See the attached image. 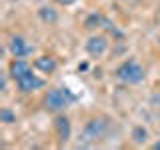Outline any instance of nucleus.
<instances>
[{"instance_id":"14","label":"nucleus","mask_w":160,"mask_h":150,"mask_svg":"<svg viewBox=\"0 0 160 150\" xmlns=\"http://www.w3.org/2000/svg\"><path fill=\"white\" fill-rule=\"evenodd\" d=\"M58 4H62V6H70V4H74L76 0H56Z\"/></svg>"},{"instance_id":"6","label":"nucleus","mask_w":160,"mask_h":150,"mask_svg":"<svg viewBox=\"0 0 160 150\" xmlns=\"http://www.w3.org/2000/svg\"><path fill=\"white\" fill-rule=\"evenodd\" d=\"M106 48H108V40H106V36H102V34H94V36H90L86 40V52L92 58L104 56Z\"/></svg>"},{"instance_id":"3","label":"nucleus","mask_w":160,"mask_h":150,"mask_svg":"<svg viewBox=\"0 0 160 150\" xmlns=\"http://www.w3.org/2000/svg\"><path fill=\"white\" fill-rule=\"evenodd\" d=\"M114 76L124 84H140L144 80V76H146V72H144V68L140 66L136 60L130 58V60H124V62L114 70Z\"/></svg>"},{"instance_id":"1","label":"nucleus","mask_w":160,"mask_h":150,"mask_svg":"<svg viewBox=\"0 0 160 150\" xmlns=\"http://www.w3.org/2000/svg\"><path fill=\"white\" fill-rule=\"evenodd\" d=\"M110 118L106 116H96L90 118L82 128V134H80V146H92V144H98L100 140H104L110 132Z\"/></svg>"},{"instance_id":"12","label":"nucleus","mask_w":160,"mask_h":150,"mask_svg":"<svg viewBox=\"0 0 160 150\" xmlns=\"http://www.w3.org/2000/svg\"><path fill=\"white\" fill-rule=\"evenodd\" d=\"M132 140L136 144H146V140H148V130L144 128V126H136L132 130Z\"/></svg>"},{"instance_id":"11","label":"nucleus","mask_w":160,"mask_h":150,"mask_svg":"<svg viewBox=\"0 0 160 150\" xmlns=\"http://www.w3.org/2000/svg\"><path fill=\"white\" fill-rule=\"evenodd\" d=\"M104 24V16L102 14H98V12H92V14H88L86 20H84V28L86 30H94V28H100Z\"/></svg>"},{"instance_id":"9","label":"nucleus","mask_w":160,"mask_h":150,"mask_svg":"<svg viewBox=\"0 0 160 150\" xmlns=\"http://www.w3.org/2000/svg\"><path fill=\"white\" fill-rule=\"evenodd\" d=\"M34 68L40 70L42 74H52L56 70V60L52 56H38L34 60Z\"/></svg>"},{"instance_id":"2","label":"nucleus","mask_w":160,"mask_h":150,"mask_svg":"<svg viewBox=\"0 0 160 150\" xmlns=\"http://www.w3.org/2000/svg\"><path fill=\"white\" fill-rule=\"evenodd\" d=\"M74 100H76V96L68 88H50L42 98V106L48 112H62Z\"/></svg>"},{"instance_id":"4","label":"nucleus","mask_w":160,"mask_h":150,"mask_svg":"<svg viewBox=\"0 0 160 150\" xmlns=\"http://www.w3.org/2000/svg\"><path fill=\"white\" fill-rule=\"evenodd\" d=\"M14 82H16L18 92H22V94L34 92V90H38V88H42V86H44V80H42V78H38L36 74H32V70H30V72H26L24 76H20L18 80H14Z\"/></svg>"},{"instance_id":"7","label":"nucleus","mask_w":160,"mask_h":150,"mask_svg":"<svg viewBox=\"0 0 160 150\" xmlns=\"http://www.w3.org/2000/svg\"><path fill=\"white\" fill-rule=\"evenodd\" d=\"M8 50L14 58H22V56H28V54L34 52V46L28 44L22 36H12L8 42Z\"/></svg>"},{"instance_id":"10","label":"nucleus","mask_w":160,"mask_h":150,"mask_svg":"<svg viewBox=\"0 0 160 150\" xmlns=\"http://www.w3.org/2000/svg\"><path fill=\"white\" fill-rule=\"evenodd\" d=\"M38 16H40V20H42V22L54 24V22L58 20V12H56L52 6H42V8L38 10Z\"/></svg>"},{"instance_id":"8","label":"nucleus","mask_w":160,"mask_h":150,"mask_svg":"<svg viewBox=\"0 0 160 150\" xmlns=\"http://www.w3.org/2000/svg\"><path fill=\"white\" fill-rule=\"evenodd\" d=\"M26 72H30V64L26 62V60H22V58H14L12 62L8 64V76L12 80H18Z\"/></svg>"},{"instance_id":"13","label":"nucleus","mask_w":160,"mask_h":150,"mask_svg":"<svg viewBox=\"0 0 160 150\" xmlns=\"http://www.w3.org/2000/svg\"><path fill=\"white\" fill-rule=\"evenodd\" d=\"M0 122L2 124H14L16 122V114H14L10 108H6V106L0 108Z\"/></svg>"},{"instance_id":"5","label":"nucleus","mask_w":160,"mask_h":150,"mask_svg":"<svg viewBox=\"0 0 160 150\" xmlns=\"http://www.w3.org/2000/svg\"><path fill=\"white\" fill-rule=\"evenodd\" d=\"M54 132H56V138H58L60 144H66L70 140L72 126H70V118L66 114H56L54 116Z\"/></svg>"},{"instance_id":"15","label":"nucleus","mask_w":160,"mask_h":150,"mask_svg":"<svg viewBox=\"0 0 160 150\" xmlns=\"http://www.w3.org/2000/svg\"><path fill=\"white\" fill-rule=\"evenodd\" d=\"M152 148H154V150H160V140H156V142L152 144Z\"/></svg>"}]
</instances>
